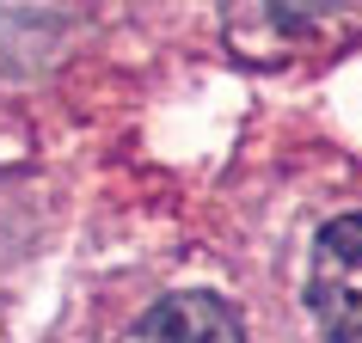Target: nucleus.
Here are the masks:
<instances>
[{
  "label": "nucleus",
  "instance_id": "nucleus-1",
  "mask_svg": "<svg viewBox=\"0 0 362 343\" xmlns=\"http://www.w3.org/2000/svg\"><path fill=\"white\" fill-rule=\"evenodd\" d=\"M313 313L338 343H362V215L332 221L313 246V276H307Z\"/></svg>",
  "mask_w": 362,
  "mask_h": 343
},
{
  "label": "nucleus",
  "instance_id": "nucleus-2",
  "mask_svg": "<svg viewBox=\"0 0 362 343\" xmlns=\"http://www.w3.org/2000/svg\"><path fill=\"white\" fill-rule=\"evenodd\" d=\"M123 343H246V325L215 294H166L141 313V325Z\"/></svg>",
  "mask_w": 362,
  "mask_h": 343
},
{
  "label": "nucleus",
  "instance_id": "nucleus-3",
  "mask_svg": "<svg viewBox=\"0 0 362 343\" xmlns=\"http://www.w3.org/2000/svg\"><path fill=\"white\" fill-rule=\"evenodd\" d=\"M264 19L288 43H320L362 19V0H264Z\"/></svg>",
  "mask_w": 362,
  "mask_h": 343
}]
</instances>
